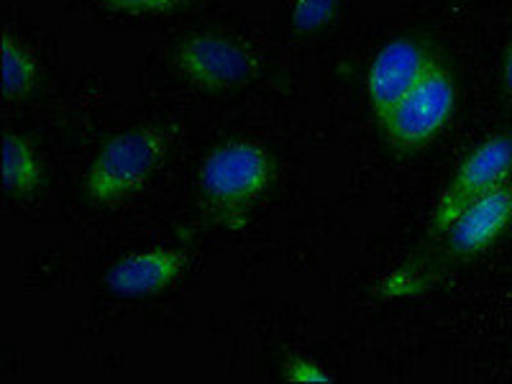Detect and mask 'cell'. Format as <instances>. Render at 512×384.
<instances>
[{
    "mask_svg": "<svg viewBox=\"0 0 512 384\" xmlns=\"http://www.w3.org/2000/svg\"><path fill=\"white\" fill-rule=\"evenodd\" d=\"M512 175V136H492L477 146L456 169L454 180L438 198L433 210V228L436 233H446L454 226L461 210H466L474 200L484 198L495 187L505 185Z\"/></svg>",
    "mask_w": 512,
    "mask_h": 384,
    "instance_id": "5",
    "label": "cell"
},
{
    "mask_svg": "<svg viewBox=\"0 0 512 384\" xmlns=\"http://www.w3.org/2000/svg\"><path fill=\"white\" fill-rule=\"evenodd\" d=\"M175 67L192 88L218 93L254 80L259 59L239 41L221 34H192L175 49Z\"/></svg>",
    "mask_w": 512,
    "mask_h": 384,
    "instance_id": "4",
    "label": "cell"
},
{
    "mask_svg": "<svg viewBox=\"0 0 512 384\" xmlns=\"http://www.w3.org/2000/svg\"><path fill=\"white\" fill-rule=\"evenodd\" d=\"M44 182V169L29 139L18 134L3 136V187L11 195H31Z\"/></svg>",
    "mask_w": 512,
    "mask_h": 384,
    "instance_id": "9",
    "label": "cell"
},
{
    "mask_svg": "<svg viewBox=\"0 0 512 384\" xmlns=\"http://www.w3.org/2000/svg\"><path fill=\"white\" fill-rule=\"evenodd\" d=\"M338 0H292L290 21L300 34H313L328 26L336 16Z\"/></svg>",
    "mask_w": 512,
    "mask_h": 384,
    "instance_id": "11",
    "label": "cell"
},
{
    "mask_svg": "<svg viewBox=\"0 0 512 384\" xmlns=\"http://www.w3.org/2000/svg\"><path fill=\"white\" fill-rule=\"evenodd\" d=\"M100 6L128 16H162L172 13L185 3V0H98Z\"/></svg>",
    "mask_w": 512,
    "mask_h": 384,
    "instance_id": "12",
    "label": "cell"
},
{
    "mask_svg": "<svg viewBox=\"0 0 512 384\" xmlns=\"http://www.w3.org/2000/svg\"><path fill=\"white\" fill-rule=\"evenodd\" d=\"M167 157V136L159 128H131L100 146L85 177L88 198L98 205L128 200L157 175Z\"/></svg>",
    "mask_w": 512,
    "mask_h": 384,
    "instance_id": "2",
    "label": "cell"
},
{
    "mask_svg": "<svg viewBox=\"0 0 512 384\" xmlns=\"http://www.w3.org/2000/svg\"><path fill=\"white\" fill-rule=\"evenodd\" d=\"M505 85H507V93L512 95V41H510V49H507V59H505Z\"/></svg>",
    "mask_w": 512,
    "mask_h": 384,
    "instance_id": "14",
    "label": "cell"
},
{
    "mask_svg": "<svg viewBox=\"0 0 512 384\" xmlns=\"http://www.w3.org/2000/svg\"><path fill=\"white\" fill-rule=\"evenodd\" d=\"M272 175V157L259 141H223L200 164V200L218 223L241 228L256 200L272 185Z\"/></svg>",
    "mask_w": 512,
    "mask_h": 384,
    "instance_id": "1",
    "label": "cell"
},
{
    "mask_svg": "<svg viewBox=\"0 0 512 384\" xmlns=\"http://www.w3.org/2000/svg\"><path fill=\"white\" fill-rule=\"evenodd\" d=\"M185 267L187 254L172 246L136 251L108 269L105 287L121 297H152L175 285Z\"/></svg>",
    "mask_w": 512,
    "mask_h": 384,
    "instance_id": "7",
    "label": "cell"
},
{
    "mask_svg": "<svg viewBox=\"0 0 512 384\" xmlns=\"http://www.w3.org/2000/svg\"><path fill=\"white\" fill-rule=\"evenodd\" d=\"M512 221V185L495 187L484 198L474 200L461 216L456 218L454 226L448 228V246L454 254L472 256L487 249L492 241L510 226Z\"/></svg>",
    "mask_w": 512,
    "mask_h": 384,
    "instance_id": "8",
    "label": "cell"
},
{
    "mask_svg": "<svg viewBox=\"0 0 512 384\" xmlns=\"http://www.w3.org/2000/svg\"><path fill=\"white\" fill-rule=\"evenodd\" d=\"M436 62L438 59H433L423 44L408 36L379 49L367 72V95L379 123L390 116L392 108L423 80L425 72Z\"/></svg>",
    "mask_w": 512,
    "mask_h": 384,
    "instance_id": "6",
    "label": "cell"
},
{
    "mask_svg": "<svg viewBox=\"0 0 512 384\" xmlns=\"http://www.w3.org/2000/svg\"><path fill=\"white\" fill-rule=\"evenodd\" d=\"M0 54H3V95L8 100L26 98L36 88V80H39L36 57L11 34H3Z\"/></svg>",
    "mask_w": 512,
    "mask_h": 384,
    "instance_id": "10",
    "label": "cell"
},
{
    "mask_svg": "<svg viewBox=\"0 0 512 384\" xmlns=\"http://www.w3.org/2000/svg\"><path fill=\"white\" fill-rule=\"evenodd\" d=\"M454 111V77L441 62H436L379 126L395 152H415L441 134Z\"/></svg>",
    "mask_w": 512,
    "mask_h": 384,
    "instance_id": "3",
    "label": "cell"
},
{
    "mask_svg": "<svg viewBox=\"0 0 512 384\" xmlns=\"http://www.w3.org/2000/svg\"><path fill=\"white\" fill-rule=\"evenodd\" d=\"M285 379L297 384H328L333 382L331 374L326 369L315 364L313 359H305V356H292L285 364Z\"/></svg>",
    "mask_w": 512,
    "mask_h": 384,
    "instance_id": "13",
    "label": "cell"
}]
</instances>
